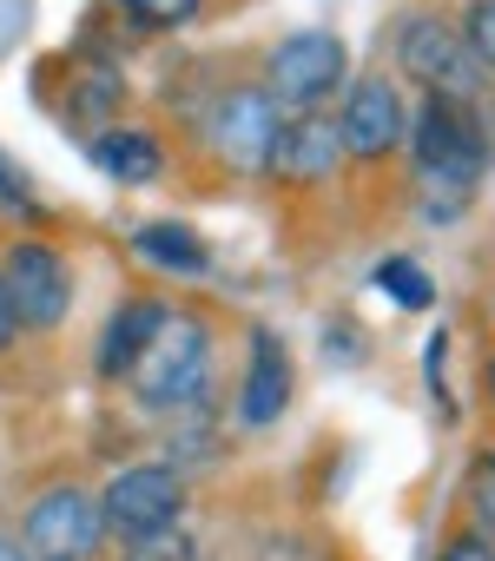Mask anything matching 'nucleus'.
Listing matches in <instances>:
<instances>
[{
	"mask_svg": "<svg viewBox=\"0 0 495 561\" xmlns=\"http://www.w3.org/2000/svg\"><path fill=\"white\" fill-rule=\"evenodd\" d=\"M126 390L152 416L198 410L205 390H211V324L198 311H172L165 305V324L152 331V344L139 351V364L126 370Z\"/></svg>",
	"mask_w": 495,
	"mask_h": 561,
	"instance_id": "f03ea898",
	"label": "nucleus"
},
{
	"mask_svg": "<svg viewBox=\"0 0 495 561\" xmlns=\"http://www.w3.org/2000/svg\"><path fill=\"white\" fill-rule=\"evenodd\" d=\"M278 133H285V113L258 80H225L198 113V146L238 179H265L272 172Z\"/></svg>",
	"mask_w": 495,
	"mask_h": 561,
	"instance_id": "20e7f679",
	"label": "nucleus"
},
{
	"mask_svg": "<svg viewBox=\"0 0 495 561\" xmlns=\"http://www.w3.org/2000/svg\"><path fill=\"white\" fill-rule=\"evenodd\" d=\"M0 561H34V554H27V541H21L14 528H0Z\"/></svg>",
	"mask_w": 495,
	"mask_h": 561,
	"instance_id": "5701e85b",
	"label": "nucleus"
},
{
	"mask_svg": "<svg viewBox=\"0 0 495 561\" xmlns=\"http://www.w3.org/2000/svg\"><path fill=\"white\" fill-rule=\"evenodd\" d=\"M416 179L429 192H449L456 205L475 192L482 165H488V126L482 106H456V100H423L410 113V139H403Z\"/></svg>",
	"mask_w": 495,
	"mask_h": 561,
	"instance_id": "7ed1b4c3",
	"label": "nucleus"
},
{
	"mask_svg": "<svg viewBox=\"0 0 495 561\" xmlns=\"http://www.w3.org/2000/svg\"><path fill=\"white\" fill-rule=\"evenodd\" d=\"M429 561H495V541H488V535H475V528L462 522V528H456V535L429 554Z\"/></svg>",
	"mask_w": 495,
	"mask_h": 561,
	"instance_id": "aec40b11",
	"label": "nucleus"
},
{
	"mask_svg": "<svg viewBox=\"0 0 495 561\" xmlns=\"http://www.w3.org/2000/svg\"><path fill=\"white\" fill-rule=\"evenodd\" d=\"M14 337H21V318H14V298H8V285H0V357L14 351Z\"/></svg>",
	"mask_w": 495,
	"mask_h": 561,
	"instance_id": "412c9836",
	"label": "nucleus"
},
{
	"mask_svg": "<svg viewBox=\"0 0 495 561\" xmlns=\"http://www.w3.org/2000/svg\"><path fill=\"white\" fill-rule=\"evenodd\" d=\"M265 561H324L311 541H278V548H265Z\"/></svg>",
	"mask_w": 495,
	"mask_h": 561,
	"instance_id": "4be33fe9",
	"label": "nucleus"
},
{
	"mask_svg": "<svg viewBox=\"0 0 495 561\" xmlns=\"http://www.w3.org/2000/svg\"><path fill=\"white\" fill-rule=\"evenodd\" d=\"M159 324H165V305H159V298H133V305H119V311L106 318V331H100V357H93V370H100L106 383H119V377L139 364V351L152 344Z\"/></svg>",
	"mask_w": 495,
	"mask_h": 561,
	"instance_id": "ddd939ff",
	"label": "nucleus"
},
{
	"mask_svg": "<svg viewBox=\"0 0 495 561\" xmlns=\"http://www.w3.org/2000/svg\"><path fill=\"white\" fill-rule=\"evenodd\" d=\"M482 383H488V410H495V351H488V364H482Z\"/></svg>",
	"mask_w": 495,
	"mask_h": 561,
	"instance_id": "b1692460",
	"label": "nucleus"
},
{
	"mask_svg": "<svg viewBox=\"0 0 495 561\" xmlns=\"http://www.w3.org/2000/svg\"><path fill=\"white\" fill-rule=\"evenodd\" d=\"M185 508H192V489H185L179 462H126L100 489V528H106V541L172 528V522H185Z\"/></svg>",
	"mask_w": 495,
	"mask_h": 561,
	"instance_id": "0eeeda50",
	"label": "nucleus"
},
{
	"mask_svg": "<svg viewBox=\"0 0 495 561\" xmlns=\"http://www.w3.org/2000/svg\"><path fill=\"white\" fill-rule=\"evenodd\" d=\"M390 60L396 87H416L423 100H456V106H488V73L475 67L462 27L436 8H410L390 27Z\"/></svg>",
	"mask_w": 495,
	"mask_h": 561,
	"instance_id": "f257e3e1",
	"label": "nucleus"
},
{
	"mask_svg": "<svg viewBox=\"0 0 495 561\" xmlns=\"http://www.w3.org/2000/svg\"><path fill=\"white\" fill-rule=\"evenodd\" d=\"M0 285L14 298L21 331H60L73 311V264L47 238H14L0 251Z\"/></svg>",
	"mask_w": 495,
	"mask_h": 561,
	"instance_id": "6e6552de",
	"label": "nucleus"
},
{
	"mask_svg": "<svg viewBox=\"0 0 495 561\" xmlns=\"http://www.w3.org/2000/svg\"><path fill=\"white\" fill-rule=\"evenodd\" d=\"M331 126H337V146H344V165H390L410 139V100H403L396 73L344 80Z\"/></svg>",
	"mask_w": 495,
	"mask_h": 561,
	"instance_id": "423d86ee",
	"label": "nucleus"
},
{
	"mask_svg": "<svg viewBox=\"0 0 495 561\" xmlns=\"http://www.w3.org/2000/svg\"><path fill=\"white\" fill-rule=\"evenodd\" d=\"M93 159H100V172L106 179H119V185H152L159 172H165V139L152 133V126H100L93 133Z\"/></svg>",
	"mask_w": 495,
	"mask_h": 561,
	"instance_id": "f8f14e48",
	"label": "nucleus"
},
{
	"mask_svg": "<svg viewBox=\"0 0 495 561\" xmlns=\"http://www.w3.org/2000/svg\"><path fill=\"white\" fill-rule=\"evenodd\" d=\"M337 172H344V146H337L331 113H285V133H278L265 179L285 192H324Z\"/></svg>",
	"mask_w": 495,
	"mask_h": 561,
	"instance_id": "9d476101",
	"label": "nucleus"
},
{
	"mask_svg": "<svg viewBox=\"0 0 495 561\" xmlns=\"http://www.w3.org/2000/svg\"><path fill=\"white\" fill-rule=\"evenodd\" d=\"M133 251H139L146 264L172 271V277H205V271H211V244H205L192 225H179V218L139 225V231H133Z\"/></svg>",
	"mask_w": 495,
	"mask_h": 561,
	"instance_id": "4468645a",
	"label": "nucleus"
},
{
	"mask_svg": "<svg viewBox=\"0 0 495 561\" xmlns=\"http://www.w3.org/2000/svg\"><path fill=\"white\" fill-rule=\"evenodd\" d=\"M456 27H462V41H469L475 67H482V73H495V0H469Z\"/></svg>",
	"mask_w": 495,
	"mask_h": 561,
	"instance_id": "6ab92c4d",
	"label": "nucleus"
},
{
	"mask_svg": "<svg viewBox=\"0 0 495 561\" xmlns=\"http://www.w3.org/2000/svg\"><path fill=\"white\" fill-rule=\"evenodd\" d=\"M34 561H87L100 554L106 528H100V495L80 489V482H47L27 508H21V528Z\"/></svg>",
	"mask_w": 495,
	"mask_h": 561,
	"instance_id": "1a4fd4ad",
	"label": "nucleus"
},
{
	"mask_svg": "<svg viewBox=\"0 0 495 561\" xmlns=\"http://www.w3.org/2000/svg\"><path fill=\"white\" fill-rule=\"evenodd\" d=\"M370 277H377V291H390L403 311H429V305H436V285H429V271H423L416 257H403V251H396V257H383Z\"/></svg>",
	"mask_w": 495,
	"mask_h": 561,
	"instance_id": "dca6fc26",
	"label": "nucleus"
},
{
	"mask_svg": "<svg viewBox=\"0 0 495 561\" xmlns=\"http://www.w3.org/2000/svg\"><path fill=\"white\" fill-rule=\"evenodd\" d=\"M462 508H469V528L495 541V443H482L462 469Z\"/></svg>",
	"mask_w": 495,
	"mask_h": 561,
	"instance_id": "2eb2a0df",
	"label": "nucleus"
},
{
	"mask_svg": "<svg viewBox=\"0 0 495 561\" xmlns=\"http://www.w3.org/2000/svg\"><path fill=\"white\" fill-rule=\"evenodd\" d=\"M344 80H350V47L331 27L285 34L265 54V73H258V87L278 100V113H324L344 93Z\"/></svg>",
	"mask_w": 495,
	"mask_h": 561,
	"instance_id": "39448f33",
	"label": "nucleus"
},
{
	"mask_svg": "<svg viewBox=\"0 0 495 561\" xmlns=\"http://www.w3.org/2000/svg\"><path fill=\"white\" fill-rule=\"evenodd\" d=\"M291 351L278 331H252V357H244V377H238V430H272L285 423L291 410Z\"/></svg>",
	"mask_w": 495,
	"mask_h": 561,
	"instance_id": "9b49d317",
	"label": "nucleus"
},
{
	"mask_svg": "<svg viewBox=\"0 0 495 561\" xmlns=\"http://www.w3.org/2000/svg\"><path fill=\"white\" fill-rule=\"evenodd\" d=\"M126 14L139 27H152V34H179V27H192L205 14V0H126Z\"/></svg>",
	"mask_w": 495,
	"mask_h": 561,
	"instance_id": "a211bd4d",
	"label": "nucleus"
},
{
	"mask_svg": "<svg viewBox=\"0 0 495 561\" xmlns=\"http://www.w3.org/2000/svg\"><path fill=\"white\" fill-rule=\"evenodd\" d=\"M113 561H198V541H192L185 522H172V528H152V535H126V541H113Z\"/></svg>",
	"mask_w": 495,
	"mask_h": 561,
	"instance_id": "f3484780",
	"label": "nucleus"
}]
</instances>
